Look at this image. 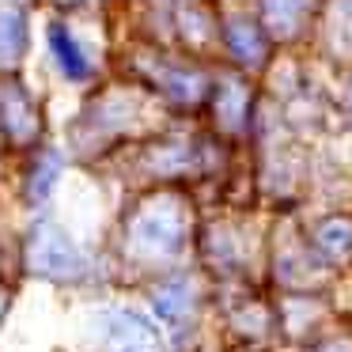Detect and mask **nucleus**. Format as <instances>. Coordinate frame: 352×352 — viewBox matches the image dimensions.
Returning a JSON list of instances; mask_svg holds the SVG:
<instances>
[{"label":"nucleus","instance_id":"f257e3e1","mask_svg":"<svg viewBox=\"0 0 352 352\" xmlns=\"http://www.w3.org/2000/svg\"><path fill=\"white\" fill-rule=\"evenodd\" d=\"M34 261H38L42 273H72V269L80 265V254L72 250V246L65 243L61 235H54V231H50V235L42 239V246H38V254H34Z\"/></svg>","mask_w":352,"mask_h":352},{"label":"nucleus","instance_id":"f03ea898","mask_svg":"<svg viewBox=\"0 0 352 352\" xmlns=\"http://www.w3.org/2000/svg\"><path fill=\"white\" fill-rule=\"evenodd\" d=\"M50 42H54V50H57V57H61V69L69 72V76H84V57H80V50H76V42L69 38V31L65 27H54L50 31Z\"/></svg>","mask_w":352,"mask_h":352},{"label":"nucleus","instance_id":"7ed1b4c3","mask_svg":"<svg viewBox=\"0 0 352 352\" xmlns=\"http://www.w3.org/2000/svg\"><path fill=\"white\" fill-rule=\"evenodd\" d=\"M23 46V19L16 12H0V54L12 57Z\"/></svg>","mask_w":352,"mask_h":352},{"label":"nucleus","instance_id":"20e7f679","mask_svg":"<svg viewBox=\"0 0 352 352\" xmlns=\"http://www.w3.org/2000/svg\"><path fill=\"white\" fill-rule=\"evenodd\" d=\"M322 243L333 246V250H344V246L352 243V228L349 223H326V228H322Z\"/></svg>","mask_w":352,"mask_h":352}]
</instances>
